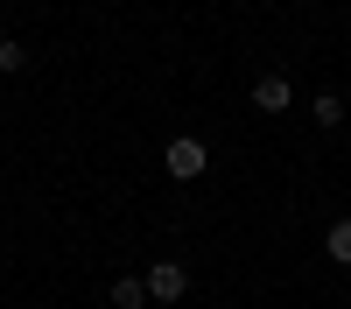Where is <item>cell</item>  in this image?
Instances as JSON below:
<instances>
[{"instance_id": "1", "label": "cell", "mask_w": 351, "mask_h": 309, "mask_svg": "<svg viewBox=\"0 0 351 309\" xmlns=\"http://www.w3.org/2000/svg\"><path fill=\"white\" fill-rule=\"evenodd\" d=\"M162 162H169V176H176V183H197L204 169H211V148H204L197 134H176L169 148H162Z\"/></svg>"}, {"instance_id": "2", "label": "cell", "mask_w": 351, "mask_h": 309, "mask_svg": "<svg viewBox=\"0 0 351 309\" xmlns=\"http://www.w3.org/2000/svg\"><path fill=\"white\" fill-rule=\"evenodd\" d=\"M253 106H260V112H288V106H295V84H288L281 71L253 77Z\"/></svg>"}, {"instance_id": "3", "label": "cell", "mask_w": 351, "mask_h": 309, "mask_svg": "<svg viewBox=\"0 0 351 309\" xmlns=\"http://www.w3.org/2000/svg\"><path fill=\"white\" fill-rule=\"evenodd\" d=\"M183 288H190V274H183V260H162V267H148V295H155V302H176Z\"/></svg>"}, {"instance_id": "4", "label": "cell", "mask_w": 351, "mask_h": 309, "mask_svg": "<svg viewBox=\"0 0 351 309\" xmlns=\"http://www.w3.org/2000/svg\"><path fill=\"white\" fill-rule=\"evenodd\" d=\"M324 253H330L337 267H351V218H337L330 232H324Z\"/></svg>"}, {"instance_id": "5", "label": "cell", "mask_w": 351, "mask_h": 309, "mask_svg": "<svg viewBox=\"0 0 351 309\" xmlns=\"http://www.w3.org/2000/svg\"><path fill=\"white\" fill-rule=\"evenodd\" d=\"M112 302H120V309H141V302H148V281L120 274V281H112Z\"/></svg>"}, {"instance_id": "6", "label": "cell", "mask_w": 351, "mask_h": 309, "mask_svg": "<svg viewBox=\"0 0 351 309\" xmlns=\"http://www.w3.org/2000/svg\"><path fill=\"white\" fill-rule=\"evenodd\" d=\"M316 127H344V99L337 92H316Z\"/></svg>"}, {"instance_id": "7", "label": "cell", "mask_w": 351, "mask_h": 309, "mask_svg": "<svg viewBox=\"0 0 351 309\" xmlns=\"http://www.w3.org/2000/svg\"><path fill=\"white\" fill-rule=\"evenodd\" d=\"M21 64H28V49L21 42H0V71H21Z\"/></svg>"}]
</instances>
